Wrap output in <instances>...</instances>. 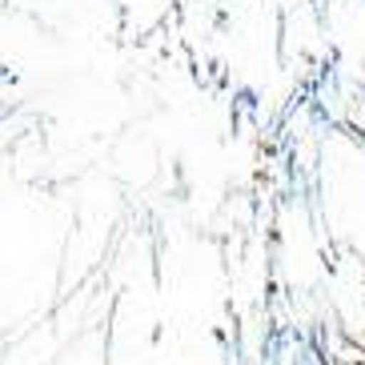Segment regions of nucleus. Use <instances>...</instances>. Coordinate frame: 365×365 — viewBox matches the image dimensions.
<instances>
[]
</instances>
